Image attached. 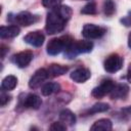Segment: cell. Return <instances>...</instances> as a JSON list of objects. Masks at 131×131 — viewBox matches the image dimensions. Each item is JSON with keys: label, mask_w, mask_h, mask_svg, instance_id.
Returning a JSON list of instances; mask_svg holds the SVG:
<instances>
[{"label": "cell", "mask_w": 131, "mask_h": 131, "mask_svg": "<svg viewBox=\"0 0 131 131\" xmlns=\"http://www.w3.org/2000/svg\"><path fill=\"white\" fill-rule=\"evenodd\" d=\"M96 12H97V6H96V3L95 2H88L83 8H82V10H81V13H83V14H90V15H92V14H96Z\"/></svg>", "instance_id": "22"}, {"label": "cell", "mask_w": 131, "mask_h": 131, "mask_svg": "<svg viewBox=\"0 0 131 131\" xmlns=\"http://www.w3.org/2000/svg\"><path fill=\"white\" fill-rule=\"evenodd\" d=\"M42 100L41 98L36 95V94H28L24 100V106H26L27 108H33V110H38L41 106Z\"/></svg>", "instance_id": "14"}, {"label": "cell", "mask_w": 131, "mask_h": 131, "mask_svg": "<svg viewBox=\"0 0 131 131\" xmlns=\"http://www.w3.org/2000/svg\"><path fill=\"white\" fill-rule=\"evenodd\" d=\"M72 9L67 5H59L53 8L46 17V26L45 30L49 35H54L60 33L64 27L67 21L72 16Z\"/></svg>", "instance_id": "1"}, {"label": "cell", "mask_w": 131, "mask_h": 131, "mask_svg": "<svg viewBox=\"0 0 131 131\" xmlns=\"http://www.w3.org/2000/svg\"><path fill=\"white\" fill-rule=\"evenodd\" d=\"M60 90V85L56 82H49V83H46L45 85H43L42 89H41V92L44 96H49L53 93H56Z\"/></svg>", "instance_id": "19"}, {"label": "cell", "mask_w": 131, "mask_h": 131, "mask_svg": "<svg viewBox=\"0 0 131 131\" xmlns=\"http://www.w3.org/2000/svg\"><path fill=\"white\" fill-rule=\"evenodd\" d=\"M106 30L102 27L93 25V24H86L83 27L82 35L87 39H98L105 34Z\"/></svg>", "instance_id": "5"}, {"label": "cell", "mask_w": 131, "mask_h": 131, "mask_svg": "<svg viewBox=\"0 0 131 131\" xmlns=\"http://www.w3.org/2000/svg\"><path fill=\"white\" fill-rule=\"evenodd\" d=\"M59 121L66 126H72L76 122V117L70 110L64 108L59 113Z\"/></svg>", "instance_id": "16"}, {"label": "cell", "mask_w": 131, "mask_h": 131, "mask_svg": "<svg viewBox=\"0 0 131 131\" xmlns=\"http://www.w3.org/2000/svg\"><path fill=\"white\" fill-rule=\"evenodd\" d=\"M113 128V123L108 119H100L97 120L90 128L92 131H108L112 130Z\"/></svg>", "instance_id": "15"}, {"label": "cell", "mask_w": 131, "mask_h": 131, "mask_svg": "<svg viewBox=\"0 0 131 131\" xmlns=\"http://www.w3.org/2000/svg\"><path fill=\"white\" fill-rule=\"evenodd\" d=\"M68 67L66 66H61V64H57V63H52L48 67L47 72H48V76L49 77H57V76H61L63 74H66L68 72Z\"/></svg>", "instance_id": "17"}, {"label": "cell", "mask_w": 131, "mask_h": 131, "mask_svg": "<svg viewBox=\"0 0 131 131\" xmlns=\"http://www.w3.org/2000/svg\"><path fill=\"white\" fill-rule=\"evenodd\" d=\"M16 84H17L16 77L9 75L3 79L2 83H1V89L4 91H10V90H13L15 88Z\"/></svg>", "instance_id": "18"}, {"label": "cell", "mask_w": 131, "mask_h": 131, "mask_svg": "<svg viewBox=\"0 0 131 131\" xmlns=\"http://www.w3.org/2000/svg\"><path fill=\"white\" fill-rule=\"evenodd\" d=\"M116 11V6L113 0H105L103 2V12L106 16H111L115 13Z\"/></svg>", "instance_id": "21"}, {"label": "cell", "mask_w": 131, "mask_h": 131, "mask_svg": "<svg viewBox=\"0 0 131 131\" xmlns=\"http://www.w3.org/2000/svg\"><path fill=\"white\" fill-rule=\"evenodd\" d=\"M121 21H122L125 26H127V27L131 26V11H129V14H128L127 16H125L124 18H122Z\"/></svg>", "instance_id": "26"}, {"label": "cell", "mask_w": 131, "mask_h": 131, "mask_svg": "<svg viewBox=\"0 0 131 131\" xmlns=\"http://www.w3.org/2000/svg\"><path fill=\"white\" fill-rule=\"evenodd\" d=\"M128 46H129V48H131V32L128 36Z\"/></svg>", "instance_id": "30"}, {"label": "cell", "mask_w": 131, "mask_h": 131, "mask_svg": "<svg viewBox=\"0 0 131 131\" xmlns=\"http://www.w3.org/2000/svg\"><path fill=\"white\" fill-rule=\"evenodd\" d=\"M70 77L76 83H84L91 77V73L86 68H78L71 73Z\"/></svg>", "instance_id": "10"}, {"label": "cell", "mask_w": 131, "mask_h": 131, "mask_svg": "<svg viewBox=\"0 0 131 131\" xmlns=\"http://www.w3.org/2000/svg\"><path fill=\"white\" fill-rule=\"evenodd\" d=\"M110 108V105L107 103L104 102H97L95 103L93 106H91V108H89L87 111L88 114H97V113H103L106 112Z\"/></svg>", "instance_id": "20"}, {"label": "cell", "mask_w": 131, "mask_h": 131, "mask_svg": "<svg viewBox=\"0 0 131 131\" xmlns=\"http://www.w3.org/2000/svg\"><path fill=\"white\" fill-rule=\"evenodd\" d=\"M49 129L52 131H64L67 129V126L61 122H54L49 127Z\"/></svg>", "instance_id": "24"}, {"label": "cell", "mask_w": 131, "mask_h": 131, "mask_svg": "<svg viewBox=\"0 0 131 131\" xmlns=\"http://www.w3.org/2000/svg\"><path fill=\"white\" fill-rule=\"evenodd\" d=\"M63 0H42V5L46 8H55L57 6L60 5V3L62 2Z\"/></svg>", "instance_id": "23"}, {"label": "cell", "mask_w": 131, "mask_h": 131, "mask_svg": "<svg viewBox=\"0 0 131 131\" xmlns=\"http://www.w3.org/2000/svg\"><path fill=\"white\" fill-rule=\"evenodd\" d=\"M19 28L15 25L7 26L4 27L2 26L0 28V37L3 39H8V38H14L19 34Z\"/></svg>", "instance_id": "13"}, {"label": "cell", "mask_w": 131, "mask_h": 131, "mask_svg": "<svg viewBox=\"0 0 131 131\" xmlns=\"http://www.w3.org/2000/svg\"><path fill=\"white\" fill-rule=\"evenodd\" d=\"M122 114L124 117L126 118H131V105L130 106H127L125 108L122 110Z\"/></svg>", "instance_id": "27"}, {"label": "cell", "mask_w": 131, "mask_h": 131, "mask_svg": "<svg viewBox=\"0 0 131 131\" xmlns=\"http://www.w3.org/2000/svg\"><path fill=\"white\" fill-rule=\"evenodd\" d=\"M44 35L42 34V32L40 31H35V32H30L29 34H27L24 38L25 42L34 46V47H40L43 42H44Z\"/></svg>", "instance_id": "9"}, {"label": "cell", "mask_w": 131, "mask_h": 131, "mask_svg": "<svg viewBox=\"0 0 131 131\" xmlns=\"http://www.w3.org/2000/svg\"><path fill=\"white\" fill-rule=\"evenodd\" d=\"M5 52H6V48L4 45H1V57L3 58L5 56Z\"/></svg>", "instance_id": "29"}, {"label": "cell", "mask_w": 131, "mask_h": 131, "mask_svg": "<svg viewBox=\"0 0 131 131\" xmlns=\"http://www.w3.org/2000/svg\"><path fill=\"white\" fill-rule=\"evenodd\" d=\"M10 99H11V96L8 95V93H5L4 90H2V92L0 94V103H1V105L2 106L6 105L10 101Z\"/></svg>", "instance_id": "25"}, {"label": "cell", "mask_w": 131, "mask_h": 131, "mask_svg": "<svg viewBox=\"0 0 131 131\" xmlns=\"http://www.w3.org/2000/svg\"><path fill=\"white\" fill-rule=\"evenodd\" d=\"M93 48V43L91 41H74V43L71 45V47L66 51V55L69 58H73L77 54L80 53H87L90 52Z\"/></svg>", "instance_id": "3"}, {"label": "cell", "mask_w": 131, "mask_h": 131, "mask_svg": "<svg viewBox=\"0 0 131 131\" xmlns=\"http://www.w3.org/2000/svg\"><path fill=\"white\" fill-rule=\"evenodd\" d=\"M127 80H128V82L131 83V64H130L129 68H128V72H127Z\"/></svg>", "instance_id": "28"}, {"label": "cell", "mask_w": 131, "mask_h": 131, "mask_svg": "<svg viewBox=\"0 0 131 131\" xmlns=\"http://www.w3.org/2000/svg\"><path fill=\"white\" fill-rule=\"evenodd\" d=\"M34 54L30 50H25L21 52H18L13 56V61L18 68H26L33 59Z\"/></svg>", "instance_id": "8"}, {"label": "cell", "mask_w": 131, "mask_h": 131, "mask_svg": "<svg viewBox=\"0 0 131 131\" xmlns=\"http://www.w3.org/2000/svg\"><path fill=\"white\" fill-rule=\"evenodd\" d=\"M114 86H115V83H114L113 80H103V81L100 83L99 86L95 87V88L92 90L91 94H92V96L95 97V98H101V97H103L104 95L110 94V92L113 90Z\"/></svg>", "instance_id": "6"}, {"label": "cell", "mask_w": 131, "mask_h": 131, "mask_svg": "<svg viewBox=\"0 0 131 131\" xmlns=\"http://www.w3.org/2000/svg\"><path fill=\"white\" fill-rule=\"evenodd\" d=\"M14 19L18 25H21L24 27H29V26L33 25L34 23H36L38 20V18L35 15H33L32 13H30L29 11L19 12L18 14L15 15Z\"/></svg>", "instance_id": "11"}, {"label": "cell", "mask_w": 131, "mask_h": 131, "mask_svg": "<svg viewBox=\"0 0 131 131\" xmlns=\"http://www.w3.org/2000/svg\"><path fill=\"white\" fill-rule=\"evenodd\" d=\"M73 43H74V40L70 36L53 38L47 44V53L49 55H57L63 50L67 51Z\"/></svg>", "instance_id": "2"}, {"label": "cell", "mask_w": 131, "mask_h": 131, "mask_svg": "<svg viewBox=\"0 0 131 131\" xmlns=\"http://www.w3.org/2000/svg\"><path fill=\"white\" fill-rule=\"evenodd\" d=\"M129 92V87L126 84H118L115 85L113 90L110 92L111 98L112 99H120V98H125Z\"/></svg>", "instance_id": "12"}, {"label": "cell", "mask_w": 131, "mask_h": 131, "mask_svg": "<svg viewBox=\"0 0 131 131\" xmlns=\"http://www.w3.org/2000/svg\"><path fill=\"white\" fill-rule=\"evenodd\" d=\"M48 72L46 69H39L35 72V74L31 77L30 81H29V86L32 89H36L39 86H41V84L48 78Z\"/></svg>", "instance_id": "7"}, {"label": "cell", "mask_w": 131, "mask_h": 131, "mask_svg": "<svg viewBox=\"0 0 131 131\" xmlns=\"http://www.w3.org/2000/svg\"><path fill=\"white\" fill-rule=\"evenodd\" d=\"M122 66H123V58L117 53H113L108 55L103 63L104 70L107 73H116L122 69Z\"/></svg>", "instance_id": "4"}]
</instances>
